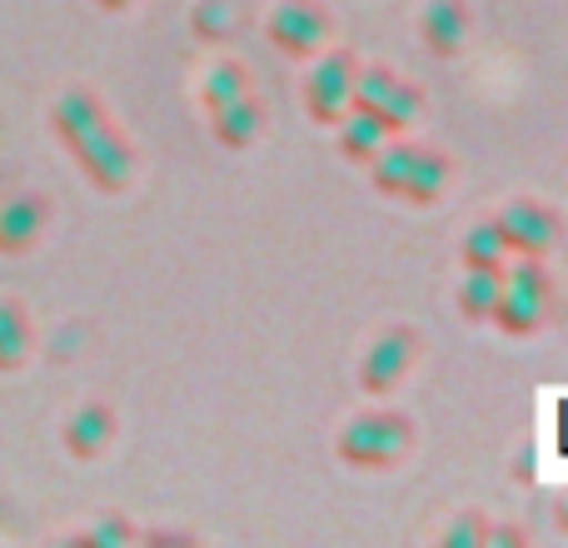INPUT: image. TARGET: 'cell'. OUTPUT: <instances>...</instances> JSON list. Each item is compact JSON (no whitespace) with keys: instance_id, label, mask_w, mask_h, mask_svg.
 I'll return each mask as SVG.
<instances>
[{"instance_id":"cell-15","label":"cell","mask_w":568,"mask_h":548,"mask_svg":"<svg viewBox=\"0 0 568 548\" xmlns=\"http://www.w3.org/2000/svg\"><path fill=\"white\" fill-rule=\"evenodd\" d=\"M509 245H504V235H499V225H494V215L489 220H474L469 230H464V240H459V265L464 270H484V274H504V265H509Z\"/></svg>"},{"instance_id":"cell-2","label":"cell","mask_w":568,"mask_h":548,"mask_svg":"<svg viewBox=\"0 0 568 548\" xmlns=\"http://www.w3.org/2000/svg\"><path fill=\"white\" fill-rule=\"evenodd\" d=\"M414 439H419V424L409 414L374 404V409H359L344 424L339 439H334V454L349 469H399L409 459Z\"/></svg>"},{"instance_id":"cell-22","label":"cell","mask_w":568,"mask_h":548,"mask_svg":"<svg viewBox=\"0 0 568 548\" xmlns=\"http://www.w3.org/2000/svg\"><path fill=\"white\" fill-rule=\"evenodd\" d=\"M489 544H509V548H519V544H529V534L514 529V524H489Z\"/></svg>"},{"instance_id":"cell-8","label":"cell","mask_w":568,"mask_h":548,"mask_svg":"<svg viewBox=\"0 0 568 548\" xmlns=\"http://www.w3.org/2000/svg\"><path fill=\"white\" fill-rule=\"evenodd\" d=\"M494 225H499L509 255L549 260L554 250H559V240H564V215L554 205H544V200H529V195L509 200V205L494 215Z\"/></svg>"},{"instance_id":"cell-18","label":"cell","mask_w":568,"mask_h":548,"mask_svg":"<svg viewBox=\"0 0 568 548\" xmlns=\"http://www.w3.org/2000/svg\"><path fill=\"white\" fill-rule=\"evenodd\" d=\"M334 140H339V155L349 160V165H369V160L379 155V145L389 140V130H384L379 120L359 115V110H344V120L334 125Z\"/></svg>"},{"instance_id":"cell-10","label":"cell","mask_w":568,"mask_h":548,"mask_svg":"<svg viewBox=\"0 0 568 548\" xmlns=\"http://www.w3.org/2000/svg\"><path fill=\"white\" fill-rule=\"evenodd\" d=\"M454 175H459V165H454L449 150H439V145H414L409 170H404V185H399V205H414V210L439 205V200L449 195Z\"/></svg>"},{"instance_id":"cell-9","label":"cell","mask_w":568,"mask_h":548,"mask_svg":"<svg viewBox=\"0 0 568 548\" xmlns=\"http://www.w3.org/2000/svg\"><path fill=\"white\" fill-rule=\"evenodd\" d=\"M50 230V200L40 190H20V195L0 200V255L20 260L45 240Z\"/></svg>"},{"instance_id":"cell-14","label":"cell","mask_w":568,"mask_h":548,"mask_svg":"<svg viewBox=\"0 0 568 548\" xmlns=\"http://www.w3.org/2000/svg\"><path fill=\"white\" fill-rule=\"evenodd\" d=\"M245 16H250L245 0H195L190 30H195L200 45H230L245 30Z\"/></svg>"},{"instance_id":"cell-24","label":"cell","mask_w":568,"mask_h":548,"mask_svg":"<svg viewBox=\"0 0 568 548\" xmlns=\"http://www.w3.org/2000/svg\"><path fill=\"white\" fill-rule=\"evenodd\" d=\"M554 519H559V529L568 534V489L559 494V499H554Z\"/></svg>"},{"instance_id":"cell-4","label":"cell","mask_w":568,"mask_h":548,"mask_svg":"<svg viewBox=\"0 0 568 548\" xmlns=\"http://www.w3.org/2000/svg\"><path fill=\"white\" fill-rule=\"evenodd\" d=\"M349 110L379 120L389 135H409V125L424 115V90L404 80L394 65H359L354 70Z\"/></svg>"},{"instance_id":"cell-12","label":"cell","mask_w":568,"mask_h":548,"mask_svg":"<svg viewBox=\"0 0 568 548\" xmlns=\"http://www.w3.org/2000/svg\"><path fill=\"white\" fill-rule=\"evenodd\" d=\"M115 434H120L115 409H110L105 399H90V404H80V409L65 419V429H60V444H65V454L75 464H95V459H105V454H110Z\"/></svg>"},{"instance_id":"cell-6","label":"cell","mask_w":568,"mask_h":548,"mask_svg":"<svg viewBox=\"0 0 568 548\" xmlns=\"http://www.w3.org/2000/svg\"><path fill=\"white\" fill-rule=\"evenodd\" d=\"M419 354H424V334L414 329V324H389L359 359V394H369V399H389V394L409 379V369L419 364Z\"/></svg>"},{"instance_id":"cell-3","label":"cell","mask_w":568,"mask_h":548,"mask_svg":"<svg viewBox=\"0 0 568 548\" xmlns=\"http://www.w3.org/2000/svg\"><path fill=\"white\" fill-rule=\"evenodd\" d=\"M554 314V270L549 260H534V255H514L504 265V290L499 304H494L489 324L509 339H529L549 324Z\"/></svg>"},{"instance_id":"cell-19","label":"cell","mask_w":568,"mask_h":548,"mask_svg":"<svg viewBox=\"0 0 568 548\" xmlns=\"http://www.w3.org/2000/svg\"><path fill=\"white\" fill-rule=\"evenodd\" d=\"M499 290H504V274H484V270H464L459 290H454V304L469 324H489L494 304H499Z\"/></svg>"},{"instance_id":"cell-13","label":"cell","mask_w":568,"mask_h":548,"mask_svg":"<svg viewBox=\"0 0 568 548\" xmlns=\"http://www.w3.org/2000/svg\"><path fill=\"white\" fill-rule=\"evenodd\" d=\"M265 125H270V110L255 90L230 100V105H220V110H210V140H215L220 150H250L260 135H265Z\"/></svg>"},{"instance_id":"cell-7","label":"cell","mask_w":568,"mask_h":548,"mask_svg":"<svg viewBox=\"0 0 568 548\" xmlns=\"http://www.w3.org/2000/svg\"><path fill=\"white\" fill-rule=\"evenodd\" d=\"M329 30H334V20L320 0H280L265 20L270 45H275L284 60H294V65L320 55V50L329 45Z\"/></svg>"},{"instance_id":"cell-20","label":"cell","mask_w":568,"mask_h":548,"mask_svg":"<svg viewBox=\"0 0 568 548\" xmlns=\"http://www.w3.org/2000/svg\"><path fill=\"white\" fill-rule=\"evenodd\" d=\"M70 544H85V548H125V544H140V529L125 519V514H105L100 524L80 529Z\"/></svg>"},{"instance_id":"cell-23","label":"cell","mask_w":568,"mask_h":548,"mask_svg":"<svg viewBox=\"0 0 568 548\" xmlns=\"http://www.w3.org/2000/svg\"><path fill=\"white\" fill-rule=\"evenodd\" d=\"M90 6H95V10H105V16H120V10H130V6H135V0H90Z\"/></svg>"},{"instance_id":"cell-11","label":"cell","mask_w":568,"mask_h":548,"mask_svg":"<svg viewBox=\"0 0 568 548\" xmlns=\"http://www.w3.org/2000/svg\"><path fill=\"white\" fill-rule=\"evenodd\" d=\"M469 30H474L469 0H429L419 10V45L434 60H459L464 45H469Z\"/></svg>"},{"instance_id":"cell-21","label":"cell","mask_w":568,"mask_h":548,"mask_svg":"<svg viewBox=\"0 0 568 548\" xmlns=\"http://www.w3.org/2000/svg\"><path fill=\"white\" fill-rule=\"evenodd\" d=\"M489 514H479V509H464L459 519L449 524V529L439 534V548H484L489 544Z\"/></svg>"},{"instance_id":"cell-1","label":"cell","mask_w":568,"mask_h":548,"mask_svg":"<svg viewBox=\"0 0 568 548\" xmlns=\"http://www.w3.org/2000/svg\"><path fill=\"white\" fill-rule=\"evenodd\" d=\"M50 130L65 145V155L75 160V170L100 190V195H125L135 180V145L125 140V130L115 125L110 105L85 85H70L65 95H55L50 105Z\"/></svg>"},{"instance_id":"cell-16","label":"cell","mask_w":568,"mask_h":548,"mask_svg":"<svg viewBox=\"0 0 568 548\" xmlns=\"http://www.w3.org/2000/svg\"><path fill=\"white\" fill-rule=\"evenodd\" d=\"M36 349V329H30V314L20 300H0V374H16L30 364Z\"/></svg>"},{"instance_id":"cell-17","label":"cell","mask_w":568,"mask_h":548,"mask_svg":"<svg viewBox=\"0 0 568 548\" xmlns=\"http://www.w3.org/2000/svg\"><path fill=\"white\" fill-rule=\"evenodd\" d=\"M255 90V75H250V65L245 60H230V55H220L215 65L205 70V80H200V110H220V105H230V100H240V95H250Z\"/></svg>"},{"instance_id":"cell-5","label":"cell","mask_w":568,"mask_h":548,"mask_svg":"<svg viewBox=\"0 0 568 548\" xmlns=\"http://www.w3.org/2000/svg\"><path fill=\"white\" fill-rule=\"evenodd\" d=\"M304 85H300V100H304V115L314 120L320 130H334L349 110V90H354V70H359V55L354 50H329L324 45L314 60H304Z\"/></svg>"}]
</instances>
